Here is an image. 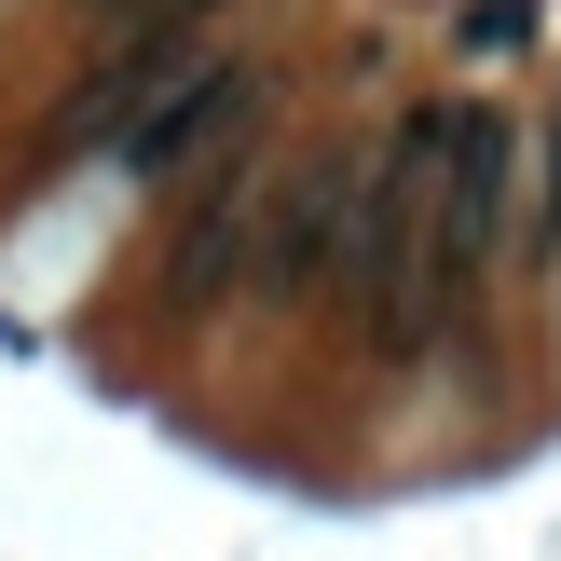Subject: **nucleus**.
I'll list each match as a JSON object with an SVG mask.
<instances>
[{"label":"nucleus","mask_w":561,"mask_h":561,"mask_svg":"<svg viewBox=\"0 0 561 561\" xmlns=\"http://www.w3.org/2000/svg\"><path fill=\"white\" fill-rule=\"evenodd\" d=\"M124 14H137V0H124Z\"/></svg>","instance_id":"6"},{"label":"nucleus","mask_w":561,"mask_h":561,"mask_svg":"<svg viewBox=\"0 0 561 561\" xmlns=\"http://www.w3.org/2000/svg\"><path fill=\"white\" fill-rule=\"evenodd\" d=\"M247 137H261V69L192 55L179 82H151V110H137V137H124V179L137 192H206V179L247 164Z\"/></svg>","instance_id":"2"},{"label":"nucleus","mask_w":561,"mask_h":561,"mask_svg":"<svg viewBox=\"0 0 561 561\" xmlns=\"http://www.w3.org/2000/svg\"><path fill=\"white\" fill-rule=\"evenodd\" d=\"M548 164H561V151H548ZM548 219H561V179H548Z\"/></svg>","instance_id":"5"},{"label":"nucleus","mask_w":561,"mask_h":561,"mask_svg":"<svg viewBox=\"0 0 561 561\" xmlns=\"http://www.w3.org/2000/svg\"><path fill=\"white\" fill-rule=\"evenodd\" d=\"M535 42V0H466V55H507Z\"/></svg>","instance_id":"4"},{"label":"nucleus","mask_w":561,"mask_h":561,"mask_svg":"<svg viewBox=\"0 0 561 561\" xmlns=\"http://www.w3.org/2000/svg\"><path fill=\"white\" fill-rule=\"evenodd\" d=\"M356 179H370V164L329 151V164H301V179L274 192L261 219H247V288H261V301L329 288V261H343V219H356Z\"/></svg>","instance_id":"3"},{"label":"nucleus","mask_w":561,"mask_h":561,"mask_svg":"<svg viewBox=\"0 0 561 561\" xmlns=\"http://www.w3.org/2000/svg\"><path fill=\"white\" fill-rule=\"evenodd\" d=\"M438 137H453V110H411L398 124V151L356 179V219H343V301H356V329H370L383 356H425L438 343V316H453V261H438Z\"/></svg>","instance_id":"1"}]
</instances>
